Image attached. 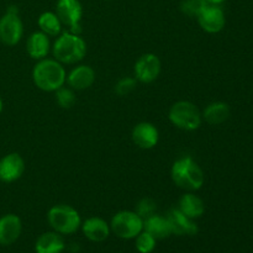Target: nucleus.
Returning <instances> with one entry per match:
<instances>
[{
  "mask_svg": "<svg viewBox=\"0 0 253 253\" xmlns=\"http://www.w3.org/2000/svg\"><path fill=\"white\" fill-rule=\"evenodd\" d=\"M67 72L63 64L54 58H43L37 61L32 69L34 84L43 91H56L66 84Z\"/></svg>",
  "mask_w": 253,
  "mask_h": 253,
  "instance_id": "obj_1",
  "label": "nucleus"
},
{
  "mask_svg": "<svg viewBox=\"0 0 253 253\" xmlns=\"http://www.w3.org/2000/svg\"><path fill=\"white\" fill-rule=\"evenodd\" d=\"M170 178L180 189L197 192L202 189L205 182V174L200 166L190 156L178 158L170 168Z\"/></svg>",
  "mask_w": 253,
  "mask_h": 253,
  "instance_id": "obj_2",
  "label": "nucleus"
},
{
  "mask_svg": "<svg viewBox=\"0 0 253 253\" xmlns=\"http://www.w3.org/2000/svg\"><path fill=\"white\" fill-rule=\"evenodd\" d=\"M52 54L62 64H76L86 54V43L81 35L71 31L62 32L52 46Z\"/></svg>",
  "mask_w": 253,
  "mask_h": 253,
  "instance_id": "obj_3",
  "label": "nucleus"
},
{
  "mask_svg": "<svg viewBox=\"0 0 253 253\" xmlns=\"http://www.w3.org/2000/svg\"><path fill=\"white\" fill-rule=\"evenodd\" d=\"M47 221L53 231L61 235L74 234L82 225L78 210L66 204L53 205L47 212Z\"/></svg>",
  "mask_w": 253,
  "mask_h": 253,
  "instance_id": "obj_4",
  "label": "nucleus"
},
{
  "mask_svg": "<svg viewBox=\"0 0 253 253\" xmlns=\"http://www.w3.org/2000/svg\"><path fill=\"white\" fill-rule=\"evenodd\" d=\"M170 124L183 131H195L202 126L203 116L199 108L188 100L175 101L168 111Z\"/></svg>",
  "mask_w": 253,
  "mask_h": 253,
  "instance_id": "obj_5",
  "label": "nucleus"
},
{
  "mask_svg": "<svg viewBox=\"0 0 253 253\" xmlns=\"http://www.w3.org/2000/svg\"><path fill=\"white\" fill-rule=\"evenodd\" d=\"M24 35V24L19 15V7L10 5L0 17V41L6 46L19 43Z\"/></svg>",
  "mask_w": 253,
  "mask_h": 253,
  "instance_id": "obj_6",
  "label": "nucleus"
},
{
  "mask_svg": "<svg viewBox=\"0 0 253 253\" xmlns=\"http://www.w3.org/2000/svg\"><path fill=\"white\" fill-rule=\"evenodd\" d=\"M110 230L120 239L132 240L143 230V219H141L135 211L123 210L113 216Z\"/></svg>",
  "mask_w": 253,
  "mask_h": 253,
  "instance_id": "obj_7",
  "label": "nucleus"
},
{
  "mask_svg": "<svg viewBox=\"0 0 253 253\" xmlns=\"http://www.w3.org/2000/svg\"><path fill=\"white\" fill-rule=\"evenodd\" d=\"M54 12L59 17L62 25L68 27V31L79 35L83 17V6L79 0H57Z\"/></svg>",
  "mask_w": 253,
  "mask_h": 253,
  "instance_id": "obj_8",
  "label": "nucleus"
},
{
  "mask_svg": "<svg viewBox=\"0 0 253 253\" xmlns=\"http://www.w3.org/2000/svg\"><path fill=\"white\" fill-rule=\"evenodd\" d=\"M162 63L155 53H145L136 61L133 66V77L143 84H150L160 77Z\"/></svg>",
  "mask_w": 253,
  "mask_h": 253,
  "instance_id": "obj_9",
  "label": "nucleus"
},
{
  "mask_svg": "<svg viewBox=\"0 0 253 253\" xmlns=\"http://www.w3.org/2000/svg\"><path fill=\"white\" fill-rule=\"evenodd\" d=\"M198 24L208 34H217L222 31L226 24L225 12L220 5L208 4L197 17Z\"/></svg>",
  "mask_w": 253,
  "mask_h": 253,
  "instance_id": "obj_10",
  "label": "nucleus"
},
{
  "mask_svg": "<svg viewBox=\"0 0 253 253\" xmlns=\"http://www.w3.org/2000/svg\"><path fill=\"white\" fill-rule=\"evenodd\" d=\"M25 172V161L19 153L11 152L0 158V182L14 183Z\"/></svg>",
  "mask_w": 253,
  "mask_h": 253,
  "instance_id": "obj_11",
  "label": "nucleus"
},
{
  "mask_svg": "<svg viewBox=\"0 0 253 253\" xmlns=\"http://www.w3.org/2000/svg\"><path fill=\"white\" fill-rule=\"evenodd\" d=\"M168 222L170 225L172 235L177 236H194L198 234L199 229L195 221L187 215L183 214L178 208H173L166 215Z\"/></svg>",
  "mask_w": 253,
  "mask_h": 253,
  "instance_id": "obj_12",
  "label": "nucleus"
},
{
  "mask_svg": "<svg viewBox=\"0 0 253 253\" xmlns=\"http://www.w3.org/2000/svg\"><path fill=\"white\" fill-rule=\"evenodd\" d=\"M131 138L137 147L142 150H151L157 146L160 141V132L153 124L143 121L132 128Z\"/></svg>",
  "mask_w": 253,
  "mask_h": 253,
  "instance_id": "obj_13",
  "label": "nucleus"
},
{
  "mask_svg": "<svg viewBox=\"0 0 253 253\" xmlns=\"http://www.w3.org/2000/svg\"><path fill=\"white\" fill-rule=\"evenodd\" d=\"M22 231V222L17 215L5 214L0 217V245L9 246L19 240Z\"/></svg>",
  "mask_w": 253,
  "mask_h": 253,
  "instance_id": "obj_14",
  "label": "nucleus"
},
{
  "mask_svg": "<svg viewBox=\"0 0 253 253\" xmlns=\"http://www.w3.org/2000/svg\"><path fill=\"white\" fill-rule=\"evenodd\" d=\"M95 71L90 66L86 64H81L77 66L67 74L66 83L68 84L69 88L73 90H85L90 88L95 82Z\"/></svg>",
  "mask_w": 253,
  "mask_h": 253,
  "instance_id": "obj_15",
  "label": "nucleus"
},
{
  "mask_svg": "<svg viewBox=\"0 0 253 253\" xmlns=\"http://www.w3.org/2000/svg\"><path fill=\"white\" fill-rule=\"evenodd\" d=\"M84 236L91 242H103L110 235V224L98 216L88 217L81 225Z\"/></svg>",
  "mask_w": 253,
  "mask_h": 253,
  "instance_id": "obj_16",
  "label": "nucleus"
},
{
  "mask_svg": "<svg viewBox=\"0 0 253 253\" xmlns=\"http://www.w3.org/2000/svg\"><path fill=\"white\" fill-rule=\"evenodd\" d=\"M51 51V42L49 36L43 34L42 31H36L30 35L26 42V52L32 59H43L48 56Z\"/></svg>",
  "mask_w": 253,
  "mask_h": 253,
  "instance_id": "obj_17",
  "label": "nucleus"
},
{
  "mask_svg": "<svg viewBox=\"0 0 253 253\" xmlns=\"http://www.w3.org/2000/svg\"><path fill=\"white\" fill-rule=\"evenodd\" d=\"M66 249V242L61 234L48 231L42 234L35 244L36 253H62Z\"/></svg>",
  "mask_w": 253,
  "mask_h": 253,
  "instance_id": "obj_18",
  "label": "nucleus"
},
{
  "mask_svg": "<svg viewBox=\"0 0 253 253\" xmlns=\"http://www.w3.org/2000/svg\"><path fill=\"white\" fill-rule=\"evenodd\" d=\"M178 209L190 219H199L205 212V204L202 198L195 195L193 192H188L180 197L178 202Z\"/></svg>",
  "mask_w": 253,
  "mask_h": 253,
  "instance_id": "obj_19",
  "label": "nucleus"
},
{
  "mask_svg": "<svg viewBox=\"0 0 253 253\" xmlns=\"http://www.w3.org/2000/svg\"><path fill=\"white\" fill-rule=\"evenodd\" d=\"M230 115H231L230 106L226 103H224V101L210 103L209 105L205 106V109L202 113L203 120H205V123H208L209 125L214 126L224 124L225 121L229 120Z\"/></svg>",
  "mask_w": 253,
  "mask_h": 253,
  "instance_id": "obj_20",
  "label": "nucleus"
},
{
  "mask_svg": "<svg viewBox=\"0 0 253 253\" xmlns=\"http://www.w3.org/2000/svg\"><path fill=\"white\" fill-rule=\"evenodd\" d=\"M143 230L152 235L156 240L167 239L172 235V230H170V225L167 217L158 214H153L143 220Z\"/></svg>",
  "mask_w": 253,
  "mask_h": 253,
  "instance_id": "obj_21",
  "label": "nucleus"
},
{
  "mask_svg": "<svg viewBox=\"0 0 253 253\" xmlns=\"http://www.w3.org/2000/svg\"><path fill=\"white\" fill-rule=\"evenodd\" d=\"M37 25L40 27V31L51 37L59 36L62 34V27H63L59 17L53 11L42 12L37 19Z\"/></svg>",
  "mask_w": 253,
  "mask_h": 253,
  "instance_id": "obj_22",
  "label": "nucleus"
},
{
  "mask_svg": "<svg viewBox=\"0 0 253 253\" xmlns=\"http://www.w3.org/2000/svg\"><path fill=\"white\" fill-rule=\"evenodd\" d=\"M209 2L207 0H180L179 9L182 14H184L188 17H195L204 10V7Z\"/></svg>",
  "mask_w": 253,
  "mask_h": 253,
  "instance_id": "obj_23",
  "label": "nucleus"
},
{
  "mask_svg": "<svg viewBox=\"0 0 253 253\" xmlns=\"http://www.w3.org/2000/svg\"><path fill=\"white\" fill-rule=\"evenodd\" d=\"M136 239V250L140 253H152L153 250L156 249V242L157 240L152 236L151 234H148L147 231L142 230Z\"/></svg>",
  "mask_w": 253,
  "mask_h": 253,
  "instance_id": "obj_24",
  "label": "nucleus"
},
{
  "mask_svg": "<svg viewBox=\"0 0 253 253\" xmlns=\"http://www.w3.org/2000/svg\"><path fill=\"white\" fill-rule=\"evenodd\" d=\"M56 101L62 109H71L72 106L76 104L77 98L76 93L72 88H67V86H61L59 89H57L56 91Z\"/></svg>",
  "mask_w": 253,
  "mask_h": 253,
  "instance_id": "obj_25",
  "label": "nucleus"
},
{
  "mask_svg": "<svg viewBox=\"0 0 253 253\" xmlns=\"http://www.w3.org/2000/svg\"><path fill=\"white\" fill-rule=\"evenodd\" d=\"M156 210H157V204L153 199L151 198H143L136 205L135 212L141 217V219H147L151 215L156 214Z\"/></svg>",
  "mask_w": 253,
  "mask_h": 253,
  "instance_id": "obj_26",
  "label": "nucleus"
},
{
  "mask_svg": "<svg viewBox=\"0 0 253 253\" xmlns=\"http://www.w3.org/2000/svg\"><path fill=\"white\" fill-rule=\"evenodd\" d=\"M136 85H137V81L135 77H124V78L119 79L114 90L119 96H125L135 90Z\"/></svg>",
  "mask_w": 253,
  "mask_h": 253,
  "instance_id": "obj_27",
  "label": "nucleus"
},
{
  "mask_svg": "<svg viewBox=\"0 0 253 253\" xmlns=\"http://www.w3.org/2000/svg\"><path fill=\"white\" fill-rule=\"evenodd\" d=\"M207 1L209 2V4H212V5H221V4H224L226 0H207Z\"/></svg>",
  "mask_w": 253,
  "mask_h": 253,
  "instance_id": "obj_28",
  "label": "nucleus"
},
{
  "mask_svg": "<svg viewBox=\"0 0 253 253\" xmlns=\"http://www.w3.org/2000/svg\"><path fill=\"white\" fill-rule=\"evenodd\" d=\"M2 110H4V101H2V99L0 98V114L2 113Z\"/></svg>",
  "mask_w": 253,
  "mask_h": 253,
  "instance_id": "obj_29",
  "label": "nucleus"
},
{
  "mask_svg": "<svg viewBox=\"0 0 253 253\" xmlns=\"http://www.w3.org/2000/svg\"><path fill=\"white\" fill-rule=\"evenodd\" d=\"M105 1H113V0H105Z\"/></svg>",
  "mask_w": 253,
  "mask_h": 253,
  "instance_id": "obj_30",
  "label": "nucleus"
}]
</instances>
